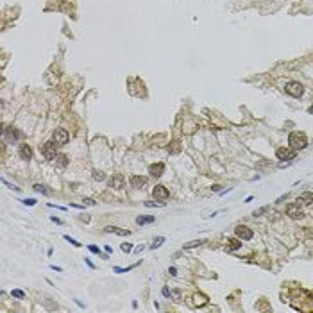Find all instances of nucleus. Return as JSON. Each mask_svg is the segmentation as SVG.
<instances>
[{"instance_id": "nucleus-1", "label": "nucleus", "mask_w": 313, "mask_h": 313, "mask_svg": "<svg viewBox=\"0 0 313 313\" xmlns=\"http://www.w3.org/2000/svg\"><path fill=\"white\" fill-rule=\"evenodd\" d=\"M288 143H290V147H292L293 150H302V149H306L308 138H306L304 133L293 131V133H290V136H288Z\"/></svg>"}, {"instance_id": "nucleus-2", "label": "nucleus", "mask_w": 313, "mask_h": 313, "mask_svg": "<svg viewBox=\"0 0 313 313\" xmlns=\"http://www.w3.org/2000/svg\"><path fill=\"white\" fill-rule=\"evenodd\" d=\"M285 91L288 95H292V97H301L304 93V86L301 84V82H297V81H290V82H286Z\"/></svg>"}, {"instance_id": "nucleus-3", "label": "nucleus", "mask_w": 313, "mask_h": 313, "mask_svg": "<svg viewBox=\"0 0 313 313\" xmlns=\"http://www.w3.org/2000/svg\"><path fill=\"white\" fill-rule=\"evenodd\" d=\"M276 157H278L279 161H292L293 157H295V150L292 147H279L276 150Z\"/></svg>"}, {"instance_id": "nucleus-4", "label": "nucleus", "mask_w": 313, "mask_h": 313, "mask_svg": "<svg viewBox=\"0 0 313 313\" xmlns=\"http://www.w3.org/2000/svg\"><path fill=\"white\" fill-rule=\"evenodd\" d=\"M56 150H57V143L56 142H47L41 147V154L47 157V159H54V157L57 156Z\"/></svg>"}, {"instance_id": "nucleus-5", "label": "nucleus", "mask_w": 313, "mask_h": 313, "mask_svg": "<svg viewBox=\"0 0 313 313\" xmlns=\"http://www.w3.org/2000/svg\"><path fill=\"white\" fill-rule=\"evenodd\" d=\"M235 235H236V238H240V240H250V238L254 236V233H252V229L247 227V226H236Z\"/></svg>"}, {"instance_id": "nucleus-6", "label": "nucleus", "mask_w": 313, "mask_h": 313, "mask_svg": "<svg viewBox=\"0 0 313 313\" xmlns=\"http://www.w3.org/2000/svg\"><path fill=\"white\" fill-rule=\"evenodd\" d=\"M152 195H154V199L156 200H166L168 197H170V192H168L163 185H157V186H154Z\"/></svg>"}, {"instance_id": "nucleus-7", "label": "nucleus", "mask_w": 313, "mask_h": 313, "mask_svg": "<svg viewBox=\"0 0 313 313\" xmlns=\"http://www.w3.org/2000/svg\"><path fill=\"white\" fill-rule=\"evenodd\" d=\"M68 138H70V134H68L66 129H56V131H54V142H56L57 145L68 143Z\"/></svg>"}, {"instance_id": "nucleus-8", "label": "nucleus", "mask_w": 313, "mask_h": 313, "mask_svg": "<svg viewBox=\"0 0 313 313\" xmlns=\"http://www.w3.org/2000/svg\"><path fill=\"white\" fill-rule=\"evenodd\" d=\"M286 215L292 217V218H301L302 217V209H301L299 204H288L286 206Z\"/></svg>"}, {"instance_id": "nucleus-9", "label": "nucleus", "mask_w": 313, "mask_h": 313, "mask_svg": "<svg viewBox=\"0 0 313 313\" xmlns=\"http://www.w3.org/2000/svg\"><path fill=\"white\" fill-rule=\"evenodd\" d=\"M109 186H111V188H114V190H120V188H124V186H125V179H124V175H120V174L113 175V177L109 179Z\"/></svg>"}, {"instance_id": "nucleus-10", "label": "nucleus", "mask_w": 313, "mask_h": 313, "mask_svg": "<svg viewBox=\"0 0 313 313\" xmlns=\"http://www.w3.org/2000/svg\"><path fill=\"white\" fill-rule=\"evenodd\" d=\"M149 172H150V175H152V177H161V175H163V172H165V165H163V163H154V165H150V166H149Z\"/></svg>"}, {"instance_id": "nucleus-11", "label": "nucleus", "mask_w": 313, "mask_h": 313, "mask_svg": "<svg viewBox=\"0 0 313 313\" xmlns=\"http://www.w3.org/2000/svg\"><path fill=\"white\" fill-rule=\"evenodd\" d=\"M18 154H20L21 159H25V161H29L30 157H32V149L29 147L27 143H21L20 145V149H18Z\"/></svg>"}, {"instance_id": "nucleus-12", "label": "nucleus", "mask_w": 313, "mask_h": 313, "mask_svg": "<svg viewBox=\"0 0 313 313\" xmlns=\"http://www.w3.org/2000/svg\"><path fill=\"white\" fill-rule=\"evenodd\" d=\"M129 183H131V186H134V188H145V186H147V177H143V175H133V177L129 179Z\"/></svg>"}, {"instance_id": "nucleus-13", "label": "nucleus", "mask_w": 313, "mask_h": 313, "mask_svg": "<svg viewBox=\"0 0 313 313\" xmlns=\"http://www.w3.org/2000/svg\"><path fill=\"white\" fill-rule=\"evenodd\" d=\"M104 231H106V233L118 235V236H127V235H131V231H129V229H120V227H114V226H107Z\"/></svg>"}, {"instance_id": "nucleus-14", "label": "nucleus", "mask_w": 313, "mask_h": 313, "mask_svg": "<svg viewBox=\"0 0 313 313\" xmlns=\"http://www.w3.org/2000/svg\"><path fill=\"white\" fill-rule=\"evenodd\" d=\"M242 247V240L240 238H229L227 242H226V249L227 250H236Z\"/></svg>"}, {"instance_id": "nucleus-15", "label": "nucleus", "mask_w": 313, "mask_h": 313, "mask_svg": "<svg viewBox=\"0 0 313 313\" xmlns=\"http://www.w3.org/2000/svg\"><path fill=\"white\" fill-rule=\"evenodd\" d=\"M299 200L302 202V204H311V202H313V192H304V193H301Z\"/></svg>"}, {"instance_id": "nucleus-16", "label": "nucleus", "mask_w": 313, "mask_h": 313, "mask_svg": "<svg viewBox=\"0 0 313 313\" xmlns=\"http://www.w3.org/2000/svg\"><path fill=\"white\" fill-rule=\"evenodd\" d=\"M152 222H156L154 217H138V218H136V224H138V226H145V224H152Z\"/></svg>"}, {"instance_id": "nucleus-17", "label": "nucleus", "mask_w": 313, "mask_h": 313, "mask_svg": "<svg viewBox=\"0 0 313 313\" xmlns=\"http://www.w3.org/2000/svg\"><path fill=\"white\" fill-rule=\"evenodd\" d=\"M7 136H9V140H11V142H16V140H18L21 134H20V133H18V131H16L14 127H9V129H7Z\"/></svg>"}, {"instance_id": "nucleus-18", "label": "nucleus", "mask_w": 313, "mask_h": 313, "mask_svg": "<svg viewBox=\"0 0 313 313\" xmlns=\"http://www.w3.org/2000/svg\"><path fill=\"white\" fill-rule=\"evenodd\" d=\"M88 249L91 250L93 254H99V256L102 258V259H109V254H107V252H106V254H104V252H100V249H99V247H97V245H90Z\"/></svg>"}, {"instance_id": "nucleus-19", "label": "nucleus", "mask_w": 313, "mask_h": 313, "mask_svg": "<svg viewBox=\"0 0 313 313\" xmlns=\"http://www.w3.org/2000/svg\"><path fill=\"white\" fill-rule=\"evenodd\" d=\"M54 159H56L57 165H61V166H66V165H68V157L64 156V154H57Z\"/></svg>"}, {"instance_id": "nucleus-20", "label": "nucleus", "mask_w": 313, "mask_h": 313, "mask_svg": "<svg viewBox=\"0 0 313 313\" xmlns=\"http://www.w3.org/2000/svg\"><path fill=\"white\" fill-rule=\"evenodd\" d=\"M140 263H134V265H131V267H127V269H120V267H114L113 270L116 272V274H124V272H129V270H133V269H136Z\"/></svg>"}, {"instance_id": "nucleus-21", "label": "nucleus", "mask_w": 313, "mask_h": 313, "mask_svg": "<svg viewBox=\"0 0 313 313\" xmlns=\"http://www.w3.org/2000/svg\"><path fill=\"white\" fill-rule=\"evenodd\" d=\"M91 175H93L95 181H104V179H106V174H104V172H100V170H93Z\"/></svg>"}, {"instance_id": "nucleus-22", "label": "nucleus", "mask_w": 313, "mask_h": 313, "mask_svg": "<svg viewBox=\"0 0 313 313\" xmlns=\"http://www.w3.org/2000/svg\"><path fill=\"white\" fill-rule=\"evenodd\" d=\"M200 243H204V240H193V242L185 243V249H193V247H199Z\"/></svg>"}, {"instance_id": "nucleus-23", "label": "nucleus", "mask_w": 313, "mask_h": 313, "mask_svg": "<svg viewBox=\"0 0 313 313\" xmlns=\"http://www.w3.org/2000/svg\"><path fill=\"white\" fill-rule=\"evenodd\" d=\"M181 150V143L179 142H172V147H170V154H177Z\"/></svg>"}, {"instance_id": "nucleus-24", "label": "nucleus", "mask_w": 313, "mask_h": 313, "mask_svg": "<svg viewBox=\"0 0 313 313\" xmlns=\"http://www.w3.org/2000/svg\"><path fill=\"white\" fill-rule=\"evenodd\" d=\"M206 297H204V295H195V304H197V306H204V304H206Z\"/></svg>"}, {"instance_id": "nucleus-25", "label": "nucleus", "mask_w": 313, "mask_h": 313, "mask_svg": "<svg viewBox=\"0 0 313 313\" xmlns=\"http://www.w3.org/2000/svg\"><path fill=\"white\" fill-rule=\"evenodd\" d=\"M32 188H34L36 192H40V193H45V195H49V193H50V190H47V188H45V186H43V185H34V186H32Z\"/></svg>"}, {"instance_id": "nucleus-26", "label": "nucleus", "mask_w": 313, "mask_h": 313, "mask_svg": "<svg viewBox=\"0 0 313 313\" xmlns=\"http://www.w3.org/2000/svg\"><path fill=\"white\" fill-rule=\"evenodd\" d=\"M163 242H165V238H163V236H157L156 240H154V243L150 245V249H157V247H159V245H161Z\"/></svg>"}, {"instance_id": "nucleus-27", "label": "nucleus", "mask_w": 313, "mask_h": 313, "mask_svg": "<svg viewBox=\"0 0 313 313\" xmlns=\"http://www.w3.org/2000/svg\"><path fill=\"white\" fill-rule=\"evenodd\" d=\"M11 295H13V297H16V299H25V293L21 292V290H13V292H11Z\"/></svg>"}, {"instance_id": "nucleus-28", "label": "nucleus", "mask_w": 313, "mask_h": 313, "mask_svg": "<svg viewBox=\"0 0 313 313\" xmlns=\"http://www.w3.org/2000/svg\"><path fill=\"white\" fill-rule=\"evenodd\" d=\"M64 240H66V242H70L72 245H73V247H81V243H79L77 240H73V238H70L68 235H64Z\"/></svg>"}, {"instance_id": "nucleus-29", "label": "nucleus", "mask_w": 313, "mask_h": 313, "mask_svg": "<svg viewBox=\"0 0 313 313\" xmlns=\"http://www.w3.org/2000/svg\"><path fill=\"white\" fill-rule=\"evenodd\" d=\"M120 249L124 250V252H131V250H133V245L125 242V243H122V247H120Z\"/></svg>"}, {"instance_id": "nucleus-30", "label": "nucleus", "mask_w": 313, "mask_h": 313, "mask_svg": "<svg viewBox=\"0 0 313 313\" xmlns=\"http://www.w3.org/2000/svg\"><path fill=\"white\" fill-rule=\"evenodd\" d=\"M145 206H147V208H154V206L159 208V206H165V202H163V200H161V202H145Z\"/></svg>"}, {"instance_id": "nucleus-31", "label": "nucleus", "mask_w": 313, "mask_h": 313, "mask_svg": "<svg viewBox=\"0 0 313 313\" xmlns=\"http://www.w3.org/2000/svg\"><path fill=\"white\" fill-rule=\"evenodd\" d=\"M267 209H269V208H267V206H263V208H259V209H256V211H254L252 215H254V217H259V215H261V213H265Z\"/></svg>"}, {"instance_id": "nucleus-32", "label": "nucleus", "mask_w": 313, "mask_h": 313, "mask_svg": "<svg viewBox=\"0 0 313 313\" xmlns=\"http://www.w3.org/2000/svg\"><path fill=\"white\" fill-rule=\"evenodd\" d=\"M21 202H23L25 206H34V204H36L34 199H25V200H21Z\"/></svg>"}, {"instance_id": "nucleus-33", "label": "nucleus", "mask_w": 313, "mask_h": 313, "mask_svg": "<svg viewBox=\"0 0 313 313\" xmlns=\"http://www.w3.org/2000/svg\"><path fill=\"white\" fill-rule=\"evenodd\" d=\"M82 202H84V204H88V206H95V204H97V202H95L93 199H82Z\"/></svg>"}, {"instance_id": "nucleus-34", "label": "nucleus", "mask_w": 313, "mask_h": 313, "mask_svg": "<svg viewBox=\"0 0 313 313\" xmlns=\"http://www.w3.org/2000/svg\"><path fill=\"white\" fill-rule=\"evenodd\" d=\"M84 261H86V263H88V267H90V269H95V265H93V263H91V261H90V259H88V258H84Z\"/></svg>"}, {"instance_id": "nucleus-35", "label": "nucleus", "mask_w": 313, "mask_h": 313, "mask_svg": "<svg viewBox=\"0 0 313 313\" xmlns=\"http://www.w3.org/2000/svg\"><path fill=\"white\" fill-rule=\"evenodd\" d=\"M163 295H165V297H170V292H168V288H166V286L163 288Z\"/></svg>"}, {"instance_id": "nucleus-36", "label": "nucleus", "mask_w": 313, "mask_h": 313, "mask_svg": "<svg viewBox=\"0 0 313 313\" xmlns=\"http://www.w3.org/2000/svg\"><path fill=\"white\" fill-rule=\"evenodd\" d=\"M168 272H170L172 276H175V274H177V270H175V267H170V269H168Z\"/></svg>"}, {"instance_id": "nucleus-37", "label": "nucleus", "mask_w": 313, "mask_h": 313, "mask_svg": "<svg viewBox=\"0 0 313 313\" xmlns=\"http://www.w3.org/2000/svg\"><path fill=\"white\" fill-rule=\"evenodd\" d=\"M50 220L56 222V224H61V220H59V218H56V217H50Z\"/></svg>"}, {"instance_id": "nucleus-38", "label": "nucleus", "mask_w": 313, "mask_h": 313, "mask_svg": "<svg viewBox=\"0 0 313 313\" xmlns=\"http://www.w3.org/2000/svg\"><path fill=\"white\" fill-rule=\"evenodd\" d=\"M310 113L313 114V104H311V106H310Z\"/></svg>"}]
</instances>
